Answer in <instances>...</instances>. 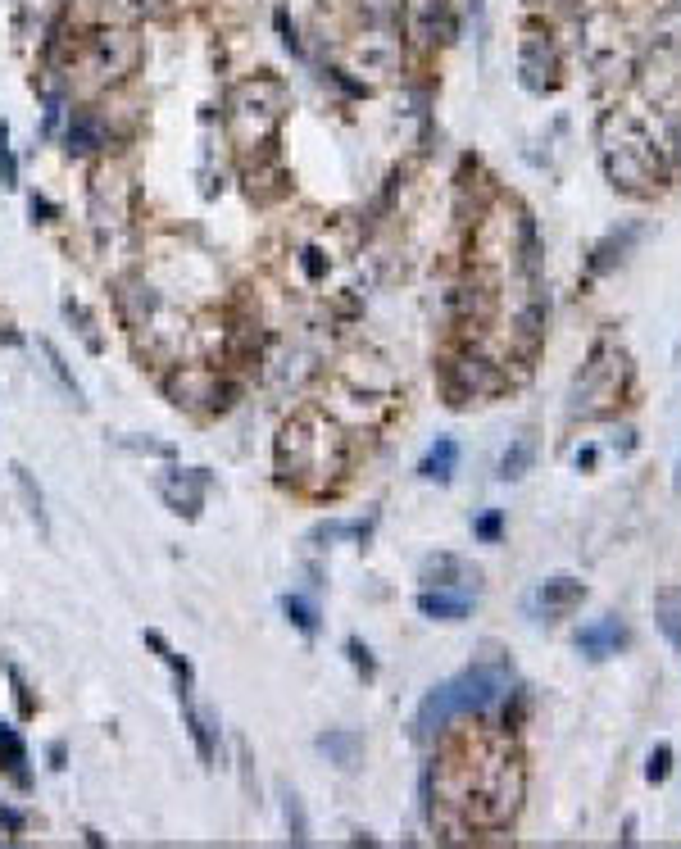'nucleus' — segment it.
<instances>
[{
    "label": "nucleus",
    "mask_w": 681,
    "mask_h": 849,
    "mask_svg": "<svg viewBox=\"0 0 681 849\" xmlns=\"http://www.w3.org/2000/svg\"><path fill=\"white\" fill-rule=\"evenodd\" d=\"M582 600H586V586L577 582V577H550V582H541L532 591L527 609H532V618L554 622V618H563V613H573Z\"/></svg>",
    "instance_id": "nucleus-9"
},
{
    "label": "nucleus",
    "mask_w": 681,
    "mask_h": 849,
    "mask_svg": "<svg viewBox=\"0 0 681 849\" xmlns=\"http://www.w3.org/2000/svg\"><path fill=\"white\" fill-rule=\"evenodd\" d=\"M0 187H19V155L10 146V123L0 119Z\"/></svg>",
    "instance_id": "nucleus-29"
},
{
    "label": "nucleus",
    "mask_w": 681,
    "mask_h": 849,
    "mask_svg": "<svg viewBox=\"0 0 681 849\" xmlns=\"http://www.w3.org/2000/svg\"><path fill=\"white\" fill-rule=\"evenodd\" d=\"M341 436L323 423L318 414H296L277 432V477L305 491H323V477L341 473Z\"/></svg>",
    "instance_id": "nucleus-1"
},
{
    "label": "nucleus",
    "mask_w": 681,
    "mask_h": 849,
    "mask_svg": "<svg viewBox=\"0 0 681 849\" xmlns=\"http://www.w3.org/2000/svg\"><path fill=\"white\" fill-rule=\"evenodd\" d=\"M282 822H287L291 845H309V813H305V800L291 786H282Z\"/></svg>",
    "instance_id": "nucleus-22"
},
{
    "label": "nucleus",
    "mask_w": 681,
    "mask_h": 849,
    "mask_svg": "<svg viewBox=\"0 0 681 849\" xmlns=\"http://www.w3.org/2000/svg\"><path fill=\"white\" fill-rule=\"evenodd\" d=\"M668 768H672V750H668V745H659V750L650 754V768H645V777L663 781V777H668Z\"/></svg>",
    "instance_id": "nucleus-32"
},
{
    "label": "nucleus",
    "mask_w": 681,
    "mask_h": 849,
    "mask_svg": "<svg viewBox=\"0 0 681 849\" xmlns=\"http://www.w3.org/2000/svg\"><path fill=\"white\" fill-rule=\"evenodd\" d=\"M164 395L187 414H223L232 405V386L218 377V368L178 364L164 377Z\"/></svg>",
    "instance_id": "nucleus-4"
},
{
    "label": "nucleus",
    "mask_w": 681,
    "mask_h": 849,
    "mask_svg": "<svg viewBox=\"0 0 681 849\" xmlns=\"http://www.w3.org/2000/svg\"><path fill=\"white\" fill-rule=\"evenodd\" d=\"M32 218H37V223H55V218H60V209L50 205L46 196H32Z\"/></svg>",
    "instance_id": "nucleus-35"
},
{
    "label": "nucleus",
    "mask_w": 681,
    "mask_h": 849,
    "mask_svg": "<svg viewBox=\"0 0 681 849\" xmlns=\"http://www.w3.org/2000/svg\"><path fill=\"white\" fill-rule=\"evenodd\" d=\"M5 677H10V686H14V700H19V713H23V718H32V713H37V700H32L28 682H23V672L14 668V663H5Z\"/></svg>",
    "instance_id": "nucleus-31"
},
{
    "label": "nucleus",
    "mask_w": 681,
    "mask_h": 849,
    "mask_svg": "<svg viewBox=\"0 0 681 849\" xmlns=\"http://www.w3.org/2000/svg\"><path fill=\"white\" fill-rule=\"evenodd\" d=\"M622 645H627L622 618H600V622H591V627H582V636H577V650H582L586 659H609Z\"/></svg>",
    "instance_id": "nucleus-12"
},
{
    "label": "nucleus",
    "mask_w": 681,
    "mask_h": 849,
    "mask_svg": "<svg viewBox=\"0 0 681 849\" xmlns=\"http://www.w3.org/2000/svg\"><path fill=\"white\" fill-rule=\"evenodd\" d=\"M87 214L96 232H119L132 214V182L114 168H100L87 191Z\"/></svg>",
    "instance_id": "nucleus-5"
},
{
    "label": "nucleus",
    "mask_w": 681,
    "mask_h": 849,
    "mask_svg": "<svg viewBox=\"0 0 681 849\" xmlns=\"http://www.w3.org/2000/svg\"><path fill=\"white\" fill-rule=\"evenodd\" d=\"M418 613H423V618H436V622H464L468 613H473V600L445 591V586H436V591L427 586V591L418 595Z\"/></svg>",
    "instance_id": "nucleus-15"
},
{
    "label": "nucleus",
    "mask_w": 681,
    "mask_h": 849,
    "mask_svg": "<svg viewBox=\"0 0 681 849\" xmlns=\"http://www.w3.org/2000/svg\"><path fill=\"white\" fill-rule=\"evenodd\" d=\"M300 264H305L309 277H323V259H318V250H305V259H300Z\"/></svg>",
    "instance_id": "nucleus-36"
},
{
    "label": "nucleus",
    "mask_w": 681,
    "mask_h": 849,
    "mask_svg": "<svg viewBox=\"0 0 681 849\" xmlns=\"http://www.w3.org/2000/svg\"><path fill=\"white\" fill-rule=\"evenodd\" d=\"M10 473H14V486H19L23 504H28V518L41 527V532H50V514H46V495H41V486L32 482V473H28L23 464H14Z\"/></svg>",
    "instance_id": "nucleus-20"
},
{
    "label": "nucleus",
    "mask_w": 681,
    "mask_h": 849,
    "mask_svg": "<svg viewBox=\"0 0 681 849\" xmlns=\"http://www.w3.org/2000/svg\"><path fill=\"white\" fill-rule=\"evenodd\" d=\"M473 532L482 536V541H500V532H504V518H500V514H482V518H477V523H473Z\"/></svg>",
    "instance_id": "nucleus-33"
},
{
    "label": "nucleus",
    "mask_w": 681,
    "mask_h": 849,
    "mask_svg": "<svg viewBox=\"0 0 681 849\" xmlns=\"http://www.w3.org/2000/svg\"><path fill=\"white\" fill-rule=\"evenodd\" d=\"M368 532H373V518H364V523H318L314 532H309V541L314 545H332V541H368Z\"/></svg>",
    "instance_id": "nucleus-25"
},
{
    "label": "nucleus",
    "mask_w": 681,
    "mask_h": 849,
    "mask_svg": "<svg viewBox=\"0 0 681 849\" xmlns=\"http://www.w3.org/2000/svg\"><path fill=\"white\" fill-rule=\"evenodd\" d=\"M114 445L128 450V455H150V459H164V464H178V450L168 441H155V436H114Z\"/></svg>",
    "instance_id": "nucleus-26"
},
{
    "label": "nucleus",
    "mask_w": 681,
    "mask_h": 849,
    "mask_svg": "<svg viewBox=\"0 0 681 849\" xmlns=\"http://www.w3.org/2000/svg\"><path fill=\"white\" fill-rule=\"evenodd\" d=\"M64 318H69V327L82 336V346H87L91 355H105V336H100V323H96V314H91L82 300H64Z\"/></svg>",
    "instance_id": "nucleus-19"
},
{
    "label": "nucleus",
    "mask_w": 681,
    "mask_h": 849,
    "mask_svg": "<svg viewBox=\"0 0 681 849\" xmlns=\"http://www.w3.org/2000/svg\"><path fill=\"white\" fill-rule=\"evenodd\" d=\"M314 745H318V754H327V763H336L341 772H355L359 759H364V736H359V731H346V727L323 731Z\"/></svg>",
    "instance_id": "nucleus-13"
},
{
    "label": "nucleus",
    "mask_w": 681,
    "mask_h": 849,
    "mask_svg": "<svg viewBox=\"0 0 681 849\" xmlns=\"http://www.w3.org/2000/svg\"><path fill=\"white\" fill-rule=\"evenodd\" d=\"M119 314L128 327H146L159 314V291L146 277H123L119 282Z\"/></svg>",
    "instance_id": "nucleus-11"
},
{
    "label": "nucleus",
    "mask_w": 681,
    "mask_h": 849,
    "mask_svg": "<svg viewBox=\"0 0 681 849\" xmlns=\"http://www.w3.org/2000/svg\"><path fill=\"white\" fill-rule=\"evenodd\" d=\"M346 659L355 663V672L364 677V682H373V677H377V659H373V650H368L359 636H350V641H346Z\"/></svg>",
    "instance_id": "nucleus-30"
},
{
    "label": "nucleus",
    "mask_w": 681,
    "mask_h": 849,
    "mask_svg": "<svg viewBox=\"0 0 681 849\" xmlns=\"http://www.w3.org/2000/svg\"><path fill=\"white\" fill-rule=\"evenodd\" d=\"M0 768H5V777H10L19 790H32L28 745H23L19 727H10V722H0Z\"/></svg>",
    "instance_id": "nucleus-14"
},
{
    "label": "nucleus",
    "mask_w": 681,
    "mask_h": 849,
    "mask_svg": "<svg viewBox=\"0 0 681 849\" xmlns=\"http://www.w3.org/2000/svg\"><path fill=\"white\" fill-rule=\"evenodd\" d=\"M178 704H182V727H187V736L196 741L200 763L214 768V763H218V718L209 709H200L191 695H178Z\"/></svg>",
    "instance_id": "nucleus-10"
},
{
    "label": "nucleus",
    "mask_w": 681,
    "mask_h": 849,
    "mask_svg": "<svg viewBox=\"0 0 681 849\" xmlns=\"http://www.w3.org/2000/svg\"><path fill=\"white\" fill-rule=\"evenodd\" d=\"M141 64V41L123 28H100L82 41L78 73H91V87H119Z\"/></svg>",
    "instance_id": "nucleus-3"
},
{
    "label": "nucleus",
    "mask_w": 681,
    "mask_h": 849,
    "mask_svg": "<svg viewBox=\"0 0 681 849\" xmlns=\"http://www.w3.org/2000/svg\"><path fill=\"white\" fill-rule=\"evenodd\" d=\"M205 491H209V468H178L173 464L164 477H159V500H164L178 518H187V523L200 518Z\"/></svg>",
    "instance_id": "nucleus-7"
},
{
    "label": "nucleus",
    "mask_w": 681,
    "mask_h": 849,
    "mask_svg": "<svg viewBox=\"0 0 681 849\" xmlns=\"http://www.w3.org/2000/svg\"><path fill=\"white\" fill-rule=\"evenodd\" d=\"M287 82L282 78H268V73H255V78L237 82V87L227 91V137L237 150H259L277 137L282 119H287Z\"/></svg>",
    "instance_id": "nucleus-2"
},
{
    "label": "nucleus",
    "mask_w": 681,
    "mask_h": 849,
    "mask_svg": "<svg viewBox=\"0 0 681 849\" xmlns=\"http://www.w3.org/2000/svg\"><path fill=\"white\" fill-rule=\"evenodd\" d=\"M659 627L672 636V645L681 650V591H677V586H668V591L659 595Z\"/></svg>",
    "instance_id": "nucleus-28"
},
{
    "label": "nucleus",
    "mask_w": 681,
    "mask_h": 849,
    "mask_svg": "<svg viewBox=\"0 0 681 849\" xmlns=\"http://www.w3.org/2000/svg\"><path fill=\"white\" fill-rule=\"evenodd\" d=\"M46 754H50V768H64V759H69V754H64V745H60V741L50 745V750H46Z\"/></svg>",
    "instance_id": "nucleus-37"
},
{
    "label": "nucleus",
    "mask_w": 681,
    "mask_h": 849,
    "mask_svg": "<svg viewBox=\"0 0 681 849\" xmlns=\"http://www.w3.org/2000/svg\"><path fill=\"white\" fill-rule=\"evenodd\" d=\"M454 468H459V445L450 441V436H441V441L432 445L423 455V464H418V477H427V482H450L454 477Z\"/></svg>",
    "instance_id": "nucleus-18"
},
{
    "label": "nucleus",
    "mask_w": 681,
    "mask_h": 849,
    "mask_svg": "<svg viewBox=\"0 0 681 849\" xmlns=\"http://www.w3.org/2000/svg\"><path fill=\"white\" fill-rule=\"evenodd\" d=\"M677 491H681V468H677Z\"/></svg>",
    "instance_id": "nucleus-38"
},
{
    "label": "nucleus",
    "mask_w": 681,
    "mask_h": 849,
    "mask_svg": "<svg viewBox=\"0 0 681 849\" xmlns=\"http://www.w3.org/2000/svg\"><path fill=\"white\" fill-rule=\"evenodd\" d=\"M282 613H287V622L296 627V632H305V636H318V627H323L318 604L305 600V595H282Z\"/></svg>",
    "instance_id": "nucleus-23"
},
{
    "label": "nucleus",
    "mask_w": 681,
    "mask_h": 849,
    "mask_svg": "<svg viewBox=\"0 0 681 849\" xmlns=\"http://www.w3.org/2000/svg\"><path fill=\"white\" fill-rule=\"evenodd\" d=\"M532 459H536V445L532 441H514L509 450H504V459H500V482H518V477L532 468Z\"/></svg>",
    "instance_id": "nucleus-27"
},
{
    "label": "nucleus",
    "mask_w": 681,
    "mask_h": 849,
    "mask_svg": "<svg viewBox=\"0 0 681 849\" xmlns=\"http://www.w3.org/2000/svg\"><path fill=\"white\" fill-rule=\"evenodd\" d=\"M141 641H146V650H155V659L164 663L168 672H173V686H178V695H191V686H196V672H191V663L182 659V654L173 650V645H168L164 636L155 632V627H146V632H141Z\"/></svg>",
    "instance_id": "nucleus-16"
},
{
    "label": "nucleus",
    "mask_w": 681,
    "mask_h": 849,
    "mask_svg": "<svg viewBox=\"0 0 681 849\" xmlns=\"http://www.w3.org/2000/svg\"><path fill=\"white\" fill-rule=\"evenodd\" d=\"M105 146H109L105 114H100V109H91V105L69 109V123H64V150H69V155H78V159H87V155H100Z\"/></svg>",
    "instance_id": "nucleus-8"
},
{
    "label": "nucleus",
    "mask_w": 681,
    "mask_h": 849,
    "mask_svg": "<svg viewBox=\"0 0 681 849\" xmlns=\"http://www.w3.org/2000/svg\"><path fill=\"white\" fill-rule=\"evenodd\" d=\"M37 350H41V359H46V368H50V377L64 386V395H69L78 409H87V395H82V382L73 377V368H69V359L60 355V346L55 341H46V336H37Z\"/></svg>",
    "instance_id": "nucleus-17"
},
{
    "label": "nucleus",
    "mask_w": 681,
    "mask_h": 849,
    "mask_svg": "<svg viewBox=\"0 0 681 849\" xmlns=\"http://www.w3.org/2000/svg\"><path fill=\"white\" fill-rule=\"evenodd\" d=\"M105 10L123 23H141V19H164L173 10V0H105Z\"/></svg>",
    "instance_id": "nucleus-21"
},
{
    "label": "nucleus",
    "mask_w": 681,
    "mask_h": 849,
    "mask_svg": "<svg viewBox=\"0 0 681 849\" xmlns=\"http://www.w3.org/2000/svg\"><path fill=\"white\" fill-rule=\"evenodd\" d=\"M509 691V672L500 663H473L468 672L450 677V695L459 704V718L468 713H486L491 704H500V695Z\"/></svg>",
    "instance_id": "nucleus-6"
},
{
    "label": "nucleus",
    "mask_w": 681,
    "mask_h": 849,
    "mask_svg": "<svg viewBox=\"0 0 681 849\" xmlns=\"http://www.w3.org/2000/svg\"><path fill=\"white\" fill-rule=\"evenodd\" d=\"M0 831H5V836H23V813L19 809H10V804H0Z\"/></svg>",
    "instance_id": "nucleus-34"
},
{
    "label": "nucleus",
    "mask_w": 681,
    "mask_h": 849,
    "mask_svg": "<svg viewBox=\"0 0 681 849\" xmlns=\"http://www.w3.org/2000/svg\"><path fill=\"white\" fill-rule=\"evenodd\" d=\"M464 559H454V554H432V559H423V568H418V577H423L427 586H450L454 577H464Z\"/></svg>",
    "instance_id": "nucleus-24"
}]
</instances>
